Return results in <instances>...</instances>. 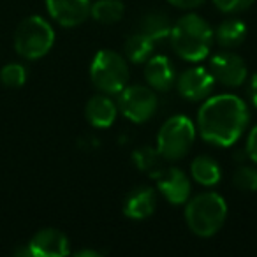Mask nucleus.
<instances>
[{"instance_id": "f257e3e1", "label": "nucleus", "mask_w": 257, "mask_h": 257, "mask_svg": "<svg viewBox=\"0 0 257 257\" xmlns=\"http://www.w3.org/2000/svg\"><path fill=\"white\" fill-rule=\"evenodd\" d=\"M248 123V107L239 97L220 93L201 106L197 128L204 141L217 147H231L241 138Z\"/></svg>"}, {"instance_id": "f03ea898", "label": "nucleus", "mask_w": 257, "mask_h": 257, "mask_svg": "<svg viewBox=\"0 0 257 257\" xmlns=\"http://www.w3.org/2000/svg\"><path fill=\"white\" fill-rule=\"evenodd\" d=\"M173 50L180 58L189 62H199L208 57L213 44V30L197 15L182 16L171 29Z\"/></svg>"}, {"instance_id": "7ed1b4c3", "label": "nucleus", "mask_w": 257, "mask_h": 257, "mask_svg": "<svg viewBox=\"0 0 257 257\" xmlns=\"http://www.w3.org/2000/svg\"><path fill=\"white\" fill-rule=\"evenodd\" d=\"M227 217V204L217 192H204L189 201L185 220L189 229L201 238H210L222 229Z\"/></svg>"}, {"instance_id": "20e7f679", "label": "nucleus", "mask_w": 257, "mask_h": 257, "mask_svg": "<svg viewBox=\"0 0 257 257\" xmlns=\"http://www.w3.org/2000/svg\"><path fill=\"white\" fill-rule=\"evenodd\" d=\"M55 43V32L51 25L41 16L25 18L15 32V50L27 60H37L51 50Z\"/></svg>"}, {"instance_id": "39448f33", "label": "nucleus", "mask_w": 257, "mask_h": 257, "mask_svg": "<svg viewBox=\"0 0 257 257\" xmlns=\"http://www.w3.org/2000/svg\"><path fill=\"white\" fill-rule=\"evenodd\" d=\"M196 140V127L185 114H176L164 121L157 134V150L164 161H180L189 154Z\"/></svg>"}, {"instance_id": "423d86ee", "label": "nucleus", "mask_w": 257, "mask_h": 257, "mask_svg": "<svg viewBox=\"0 0 257 257\" xmlns=\"http://www.w3.org/2000/svg\"><path fill=\"white\" fill-rule=\"evenodd\" d=\"M90 79L102 93H120L127 86L128 65L116 51L100 50L90 65Z\"/></svg>"}, {"instance_id": "0eeeda50", "label": "nucleus", "mask_w": 257, "mask_h": 257, "mask_svg": "<svg viewBox=\"0 0 257 257\" xmlns=\"http://www.w3.org/2000/svg\"><path fill=\"white\" fill-rule=\"evenodd\" d=\"M157 95L150 88L141 85L125 86L120 92L118 109L127 120L134 123H143L150 120L157 111Z\"/></svg>"}, {"instance_id": "6e6552de", "label": "nucleus", "mask_w": 257, "mask_h": 257, "mask_svg": "<svg viewBox=\"0 0 257 257\" xmlns=\"http://www.w3.org/2000/svg\"><path fill=\"white\" fill-rule=\"evenodd\" d=\"M213 79L224 86H241L246 79V65L241 57L231 53V51H222L211 57L210 69Z\"/></svg>"}, {"instance_id": "1a4fd4ad", "label": "nucleus", "mask_w": 257, "mask_h": 257, "mask_svg": "<svg viewBox=\"0 0 257 257\" xmlns=\"http://www.w3.org/2000/svg\"><path fill=\"white\" fill-rule=\"evenodd\" d=\"M213 76L204 67H190L176 78V88L187 100H203L213 90Z\"/></svg>"}, {"instance_id": "9d476101", "label": "nucleus", "mask_w": 257, "mask_h": 257, "mask_svg": "<svg viewBox=\"0 0 257 257\" xmlns=\"http://www.w3.org/2000/svg\"><path fill=\"white\" fill-rule=\"evenodd\" d=\"M46 9L62 27H78L90 16L92 0H46Z\"/></svg>"}, {"instance_id": "9b49d317", "label": "nucleus", "mask_w": 257, "mask_h": 257, "mask_svg": "<svg viewBox=\"0 0 257 257\" xmlns=\"http://www.w3.org/2000/svg\"><path fill=\"white\" fill-rule=\"evenodd\" d=\"M29 250L34 257H64L69 253V239L58 229H41L30 239Z\"/></svg>"}, {"instance_id": "f8f14e48", "label": "nucleus", "mask_w": 257, "mask_h": 257, "mask_svg": "<svg viewBox=\"0 0 257 257\" xmlns=\"http://www.w3.org/2000/svg\"><path fill=\"white\" fill-rule=\"evenodd\" d=\"M157 187L166 201L171 204H183L190 196V180L182 169L168 168L162 169L157 176Z\"/></svg>"}, {"instance_id": "ddd939ff", "label": "nucleus", "mask_w": 257, "mask_h": 257, "mask_svg": "<svg viewBox=\"0 0 257 257\" xmlns=\"http://www.w3.org/2000/svg\"><path fill=\"white\" fill-rule=\"evenodd\" d=\"M157 208V196L148 187H138L123 201V213L125 217L134 218V220H143L154 215Z\"/></svg>"}, {"instance_id": "4468645a", "label": "nucleus", "mask_w": 257, "mask_h": 257, "mask_svg": "<svg viewBox=\"0 0 257 257\" xmlns=\"http://www.w3.org/2000/svg\"><path fill=\"white\" fill-rule=\"evenodd\" d=\"M145 78L150 88L159 92H168L176 81V72L171 60L168 57H154L148 58V64L145 67Z\"/></svg>"}, {"instance_id": "2eb2a0df", "label": "nucleus", "mask_w": 257, "mask_h": 257, "mask_svg": "<svg viewBox=\"0 0 257 257\" xmlns=\"http://www.w3.org/2000/svg\"><path fill=\"white\" fill-rule=\"evenodd\" d=\"M85 116L90 125L97 128H106L116 118V104L104 93V95H95L86 102Z\"/></svg>"}, {"instance_id": "dca6fc26", "label": "nucleus", "mask_w": 257, "mask_h": 257, "mask_svg": "<svg viewBox=\"0 0 257 257\" xmlns=\"http://www.w3.org/2000/svg\"><path fill=\"white\" fill-rule=\"evenodd\" d=\"M213 36L222 48H236L245 41L246 25L241 20H236V18L224 20L217 27V32H213Z\"/></svg>"}, {"instance_id": "f3484780", "label": "nucleus", "mask_w": 257, "mask_h": 257, "mask_svg": "<svg viewBox=\"0 0 257 257\" xmlns=\"http://www.w3.org/2000/svg\"><path fill=\"white\" fill-rule=\"evenodd\" d=\"M171 29H173V25H171V22H169V18L164 13H159V11L148 13L140 22V32L145 34V36L154 41V43L155 41L169 37Z\"/></svg>"}, {"instance_id": "a211bd4d", "label": "nucleus", "mask_w": 257, "mask_h": 257, "mask_svg": "<svg viewBox=\"0 0 257 257\" xmlns=\"http://www.w3.org/2000/svg\"><path fill=\"white\" fill-rule=\"evenodd\" d=\"M190 175L197 183L204 187H213L220 182V168L208 155L196 157L190 164Z\"/></svg>"}, {"instance_id": "6ab92c4d", "label": "nucleus", "mask_w": 257, "mask_h": 257, "mask_svg": "<svg viewBox=\"0 0 257 257\" xmlns=\"http://www.w3.org/2000/svg\"><path fill=\"white\" fill-rule=\"evenodd\" d=\"M125 8L121 0H97L92 4L90 15L95 22L102 25H113L123 18Z\"/></svg>"}, {"instance_id": "aec40b11", "label": "nucleus", "mask_w": 257, "mask_h": 257, "mask_svg": "<svg viewBox=\"0 0 257 257\" xmlns=\"http://www.w3.org/2000/svg\"><path fill=\"white\" fill-rule=\"evenodd\" d=\"M152 51H154V41L148 39L141 32L128 36L127 41H125V57L133 64L147 62L152 57Z\"/></svg>"}, {"instance_id": "412c9836", "label": "nucleus", "mask_w": 257, "mask_h": 257, "mask_svg": "<svg viewBox=\"0 0 257 257\" xmlns=\"http://www.w3.org/2000/svg\"><path fill=\"white\" fill-rule=\"evenodd\" d=\"M133 161L138 169L148 173L152 178H157L162 173V169H164V166H162V155L159 154L157 148H152V147H140L138 150H134Z\"/></svg>"}, {"instance_id": "4be33fe9", "label": "nucleus", "mask_w": 257, "mask_h": 257, "mask_svg": "<svg viewBox=\"0 0 257 257\" xmlns=\"http://www.w3.org/2000/svg\"><path fill=\"white\" fill-rule=\"evenodd\" d=\"M27 81V69L22 64H8L0 69V83L8 88H20Z\"/></svg>"}, {"instance_id": "5701e85b", "label": "nucleus", "mask_w": 257, "mask_h": 257, "mask_svg": "<svg viewBox=\"0 0 257 257\" xmlns=\"http://www.w3.org/2000/svg\"><path fill=\"white\" fill-rule=\"evenodd\" d=\"M232 183L241 192H253V190H257V171L248 166H241L236 169L234 176H232Z\"/></svg>"}, {"instance_id": "b1692460", "label": "nucleus", "mask_w": 257, "mask_h": 257, "mask_svg": "<svg viewBox=\"0 0 257 257\" xmlns=\"http://www.w3.org/2000/svg\"><path fill=\"white\" fill-rule=\"evenodd\" d=\"M222 13H241L246 11L255 0H213Z\"/></svg>"}, {"instance_id": "393cba45", "label": "nucleus", "mask_w": 257, "mask_h": 257, "mask_svg": "<svg viewBox=\"0 0 257 257\" xmlns=\"http://www.w3.org/2000/svg\"><path fill=\"white\" fill-rule=\"evenodd\" d=\"M245 152H246V155H248V157L257 164V125L250 131L248 138H246Z\"/></svg>"}, {"instance_id": "a878e982", "label": "nucleus", "mask_w": 257, "mask_h": 257, "mask_svg": "<svg viewBox=\"0 0 257 257\" xmlns=\"http://www.w3.org/2000/svg\"><path fill=\"white\" fill-rule=\"evenodd\" d=\"M169 2L180 9H194V8H199L204 0H169Z\"/></svg>"}, {"instance_id": "bb28decb", "label": "nucleus", "mask_w": 257, "mask_h": 257, "mask_svg": "<svg viewBox=\"0 0 257 257\" xmlns=\"http://www.w3.org/2000/svg\"><path fill=\"white\" fill-rule=\"evenodd\" d=\"M248 97H250V102L257 107V74H253L250 78V83H248Z\"/></svg>"}, {"instance_id": "cd10ccee", "label": "nucleus", "mask_w": 257, "mask_h": 257, "mask_svg": "<svg viewBox=\"0 0 257 257\" xmlns=\"http://www.w3.org/2000/svg\"><path fill=\"white\" fill-rule=\"evenodd\" d=\"M76 255H78V257H100L102 253H100V252H95V250L85 248V250H79V252H76Z\"/></svg>"}]
</instances>
